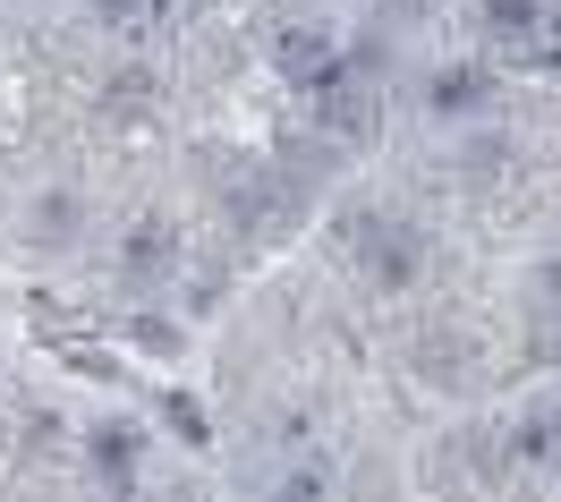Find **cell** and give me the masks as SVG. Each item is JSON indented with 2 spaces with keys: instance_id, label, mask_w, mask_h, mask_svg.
<instances>
[{
  "instance_id": "1",
  "label": "cell",
  "mask_w": 561,
  "mask_h": 502,
  "mask_svg": "<svg viewBox=\"0 0 561 502\" xmlns=\"http://www.w3.org/2000/svg\"><path fill=\"white\" fill-rule=\"evenodd\" d=\"M350 248L366 255V273H375V282H409V273H417V239H409V230H383L375 214L350 221Z\"/></svg>"
},
{
  "instance_id": "2",
  "label": "cell",
  "mask_w": 561,
  "mask_h": 502,
  "mask_svg": "<svg viewBox=\"0 0 561 502\" xmlns=\"http://www.w3.org/2000/svg\"><path fill=\"white\" fill-rule=\"evenodd\" d=\"M273 60H280V77H298V85H332V77H341V52H332V35H316V26H280Z\"/></svg>"
},
{
  "instance_id": "3",
  "label": "cell",
  "mask_w": 561,
  "mask_h": 502,
  "mask_svg": "<svg viewBox=\"0 0 561 502\" xmlns=\"http://www.w3.org/2000/svg\"><path fill=\"white\" fill-rule=\"evenodd\" d=\"M316 111H323V128H332V137H350V145L375 137V94H366V85H350V77L316 85Z\"/></svg>"
},
{
  "instance_id": "4",
  "label": "cell",
  "mask_w": 561,
  "mask_h": 502,
  "mask_svg": "<svg viewBox=\"0 0 561 502\" xmlns=\"http://www.w3.org/2000/svg\"><path fill=\"white\" fill-rule=\"evenodd\" d=\"M162 264H171V221H137L128 248H119V273H128V282H153Z\"/></svg>"
},
{
  "instance_id": "5",
  "label": "cell",
  "mask_w": 561,
  "mask_h": 502,
  "mask_svg": "<svg viewBox=\"0 0 561 502\" xmlns=\"http://www.w3.org/2000/svg\"><path fill=\"white\" fill-rule=\"evenodd\" d=\"M485 18L502 26V35H536V0H493Z\"/></svg>"
},
{
  "instance_id": "6",
  "label": "cell",
  "mask_w": 561,
  "mask_h": 502,
  "mask_svg": "<svg viewBox=\"0 0 561 502\" xmlns=\"http://www.w3.org/2000/svg\"><path fill=\"white\" fill-rule=\"evenodd\" d=\"M94 460H103V477H128L137 452H128V434H103V443H94Z\"/></svg>"
},
{
  "instance_id": "7",
  "label": "cell",
  "mask_w": 561,
  "mask_h": 502,
  "mask_svg": "<svg viewBox=\"0 0 561 502\" xmlns=\"http://www.w3.org/2000/svg\"><path fill=\"white\" fill-rule=\"evenodd\" d=\"M94 9H103V18H128V9H137V0H94Z\"/></svg>"
}]
</instances>
